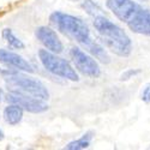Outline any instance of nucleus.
Returning <instances> with one entry per match:
<instances>
[{"mask_svg": "<svg viewBox=\"0 0 150 150\" xmlns=\"http://www.w3.org/2000/svg\"><path fill=\"white\" fill-rule=\"evenodd\" d=\"M93 24L101 42L112 53L122 58H126L132 53V41L127 34L115 23L105 17V15L95 17Z\"/></svg>", "mask_w": 150, "mask_h": 150, "instance_id": "1", "label": "nucleus"}, {"mask_svg": "<svg viewBox=\"0 0 150 150\" xmlns=\"http://www.w3.org/2000/svg\"><path fill=\"white\" fill-rule=\"evenodd\" d=\"M49 22L62 35L83 47L93 41L88 24L79 17L65 13L62 11H55L49 16Z\"/></svg>", "mask_w": 150, "mask_h": 150, "instance_id": "2", "label": "nucleus"}, {"mask_svg": "<svg viewBox=\"0 0 150 150\" xmlns=\"http://www.w3.org/2000/svg\"><path fill=\"white\" fill-rule=\"evenodd\" d=\"M22 71L15 69H0V74L6 82L7 89L10 91H19L28 95H33L42 100L49 98V91L46 88V85L33 77H29L27 74L21 73Z\"/></svg>", "mask_w": 150, "mask_h": 150, "instance_id": "3", "label": "nucleus"}, {"mask_svg": "<svg viewBox=\"0 0 150 150\" xmlns=\"http://www.w3.org/2000/svg\"><path fill=\"white\" fill-rule=\"evenodd\" d=\"M39 59L42 66L54 76L71 82H78V73L74 70V66H72L66 59L58 57L57 53H53L48 49H40Z\"/></svg>", "mask_w": 150, "mask_h": 150, "instance_id": "4", "label": "nucleus"}, {"mask_svg": "<svg viewBox=\"0 0 150 150\" xmlns=\"http://www.w3.org/2000/svg\"><path fill=\"white\" fill-rule=\"evenodd\" d=\"M70 57L73 62V66L83 76L90 78H98L101 76V69H100L95 58L86 52H84L79 47H72L70 49Z\"/></svg>", "mask_w": 150, "mask_h": 150, "instance_id": "5", "label": "nucleus"}, {"mask_svg": "<svg viewBox=\"0 0 150 150\" xmlns=\"http://www.w3.org/2000/svg\"><path fill=\"white\" fill-rule=\"evenodd\" d=\"M5 98L8 103H16L21 106L25 112H29L33 114L43 113L49 108L48 105L45 102V100L19 91H10L6 94Z\"/></svg>", "mask_w": 150, "mask_h": 150, "instance_id": "6", "label": "nucleus"}, {"mask_svg": "<svg viewBox=\"0 0 150 150\" xmlns=\"http://www.w3.org/2000/svg\"><path fill=\"white\" fill-rule=\"evenodd\" d=\"M106 6L119 21L127 24L142 5L133 0H106Z\"/></svg>", "mask_w": 150, "mask_h": 150, "instance_id": "7", "label": "nucleus"}, {"mask_svg": "<svg viewBox=\"0 0 150 150\" xmlns=\"http://www.w3.org/2000/svg\"><path fill=\"white\" fill-rule=\"evenodd\" d=\"M35 35H36V39L39 40L42 43V46L46 49H48V51L57 53V54L64 51V45H62L58 34L53 29L42 25V27L36 28Z\"/></svg>", "mask_w": 150, "mask_h": 150, "instance_id": "8", "label": "nucleus"}, {"mask_svg": "<svg viewBox=\"0 0 150 150\" xmlns=\"http://www.w3.org/2000/svg\"><path fill=\"white\" fill-rule=\"evenodd\" d=\"M0 62L10 69L19 70L22 72H28V73L34 72V67L28 60L18 55L17 53L7 51V49L4 48L0 49Z\"/></svg>", "mask_w": 150, "mask_h": 150, "instance_id": "9", "label": "nucleus"}, {"mask_svg": "<svg viewBox=\"0 0 150 150\" xmlns=\"http://www.w3.org/2000/svg\"><path fill=\"white\" fill-rule=\"evenodd\" d=\"M126 25L136 34L150 37V10L141 6Z\"/></svg>", "mask_w": 150, "mask_h": 150, "instance_id": "10", "label": "nucleus"}, {"mask_svg": "<svg viewBox=\"0 0 150 150\" xmlns=\"http://www.w3.org/2000/svg\"><path fill=\"white\" fill-rule=\"evenodd\" d=\"M23 114H24V109L16 103H10L4 108V112H3V117L5 121L8 125H12V126L18 125L22 121Z\"/></svg>", "mask_w": 150, "mask_h": 150, "instance_id": "11", "label": "nucleus"}, {"mask_svg": "<svg viewBox=\"0 0 150 150\" xmlns=\"http://www.w3.org/2000/svg\"><path fill=\"white\" fill-rule=\"evenodd\" d=\"M84 48L86 49V52H88L89 54H91L98 61H101L102 64H109V62H110V58H109L107 51L105 49V47L101 43H98V42L93 40L90 43H88Z\"/></svg>", "mask_w": 150, "mask_h": 150, "instance_id": "12", "label": "nucleus"}, {"mask_svg": "<svg viewBox=\"0 0 150 150\" xmlns=\"http://www.w3.org/2000/svg\"><path fill=\"white\" fill-rule=\"evenodd\" d=\"M93 137H94V133L91 131H89V132L84 133L81 138L70 142L65 146V149H67V150H82V149H86V148H89Z\"/></svg>", "mask_w": 150, "mask_h": 150, "instance_id": "13", "label": "nucleus"}, {"mask_svg": "<svg viewBox=\"0 0 150 150\" xmlns=\"http://www.w3.org/2000/svg\"><path fill=\"white\" fill-rule=\"evenodd\" d=\"M1 36L3 39L6 41V43L13 49H24V47H25V45H24L22 42V40H19L18 37L15 35V33L12 31L11 29L6 28L1 31Z\"/></svg>", "mask_w": 150, "mask_h": 150, "instance_id": "14", "label": "nucleus"}, {"mask_svg": "<svg viewBox=\"0 0 150 150\" xmlns=\"http://www.w3.org/2000/svg\"><path fill=\"white\" fill-rule=\"evenodd\" d=\"M82 7L86 11V13L93 18L103 15V11H102L101 6H100L97 3H95L94 0H83Z\"/></svg>", "mask_w": 150, "mask_h": 150, "instance_id": "15", "label": "nucleus"}, {"mask_svg": "<svg viewBox=\"0 0 150 150\" xmlns=\"http://www.w3.org/2000/svg\"><path fill=\"white\" fill-rule=\"evenodd\" d=\"M139 73H141V70H138V69H129V70L124 71V72L121 73L120 81H121V82L130 81L131 78H133V77H136V76H138Z\"/></svg>", "mask_w": 150, "mask_h": 150, "instance_id": "16", "label": "nucleus"}, {"mask_svg": "<svg viewBox=\"0 0 150 150\" xmlns=\"http://www.w3.org/2000/svg\"><path fill=\"white\" fill-rule=\"evenodd\" d=\"M141 98L142 101L145 102V103H150V83H148L143 90H142V94H141Z\"/></svg>", "mask_w": 150, "mask_h": 150, "instance_id": "17", "label": "nucleus"}, {"mask_svg": "<svg viewBox=\"0 0 150 150\" xmlns=\"http://www.w3.org/2000/svg\"><path fill=\"white\" fill-rule=\"evenodd\" d=\"M5 138V134H4V132H3V130L0 129V141H3Z\"/></svg>", "mask_w": 150, "mask_h": 150, "instance_id": "18", "label": "nucleus"}, {"mask_svg": "<svg viewBox=\"0 0 150 150\" xmlns=\"http://www.w3.org/2000/svg\"><path fill=\"white\" fill-rule=\"evenodd\" d=\"M3 98H4V91H3L1 88H0V102L3 101Z\"/></svg>", "mask_w": 150, "mask_h": 150, "instance_id": "19", "label": "nucleus"}, {"mask_svg": "<svg viewBox=\"0 0 150 150\" xmlns=\"http://www.w3.org/2000/svg\"><path fill=\"white\" fill-rule=\"evenodd\" d=\"M71 1H78V0H71Z\"/></svg>", "mask_w": 150, "mask_h": 150, "instance_id": "20", "label": "nucleus"}, {"mask_svg": "<svg viewBox=\"0 0 150 150\" xmlns=\"http://www.w3.org/2000/svg\"><path fill=\"white\" fill-rule=\"evenodd\" d=\"M139 1H146V0H139Z\"/></svg>", "mask_w": 150, "mask_h": 150, "instance_id": "21", "label": "nucleus"}]
</instances>
